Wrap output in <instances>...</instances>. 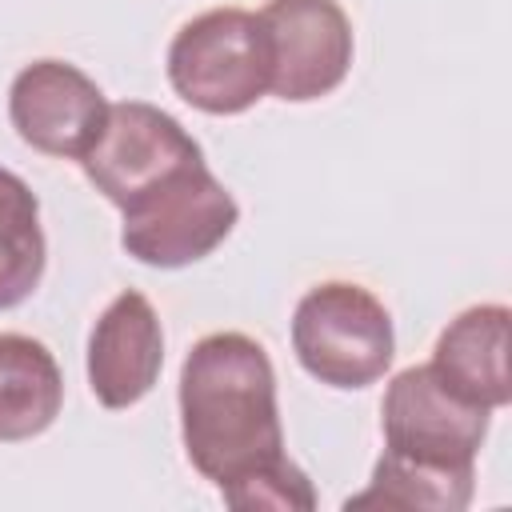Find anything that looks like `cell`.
<instances>
[{"mask_svg": "<svg viewBox=\"0 0 512 512\" xmlns=\"http://www.w3.org/2000/svg\"><path fill=\"white\" fill-rule=\"evenodd\" d=\"M180 436L188 464L232 500L288 464L276 368L248 332L200 336L180 368Z\"/></svg>", "mask_w": 512, "mask_h": 512, "instance_id": "obj_1", "label": "cell"}, {"mask_svg": "<svg viewBox=\"0 0 512 512\" xmlns=\"http://www.w3.org/2000/svg\"><path fill=\"white\" fill-rule=\"evenodd\" d=\"M292 352L300 368L328 388H368L396 356L392 316L364 284L324 280L296 300Z\"/></svg>", "mask_w": 512, "mask_h": 512, "instance_id": "obj_2", "label": "cell"}, {"mask_svg": "<svg viewBox=\"0 0 512 512\" xmlns=\"http://www.w3.org/2000/svg\"><path fill=\"white\" fill-rule=\"evenodd\" d=\"M120 216V248L132 260L148 268H188L232 236L240 204L200 160L128 200Z\"/></svg>", "mask_w": 512, "mask_h": 512, "instance_id": "obj_3", "label": "cell"}, {"mask_svg": "<svg viewBox=\"0 0 512 512\" xmlns=\"http://www.w3.org/2000/svg\"><path fill=\"white\" fill-rule=\"evenodd\" d=\"M172 92L208 112L240 116L268 92V52L256 12L212 8L180 24L164 56Z\"/></svg>", "mask_w": 512, "mask_h": 512, "instance_id": "obj_4", "label": "cell"}, {"mask_svg": "<svg viewBox=\"0 0 512 512\" xmlns=\"http://www.w3.org/2000/svg\"><path fill=\"white\" fill-rule=\"evenodd\" d=\"M268 92L308 104L336 92L352 68V20L336 0H268L260 12Z\"/></svg>", "mask_w": 512, "mask_h": 512, "instance_id": "obj_5", "label": "cell"}, {"mask_svg": "<svg viewBox=\"0 0 512 512\" xmlns=\"http://www.w3.org/2000/svg\"><path fill=\"white\" fill-rule=\"evenodd\" d=\"M200 160L204 148L172 112L144 100H120L108 104L104 128L92 140V148L80 156V168L108 204L124 208L152 184Z\"/></svg>", "mask_w": 512, "mask_h": 512, "instance_id": "obj_6", "label": "cell"}, {"mask_svg": "<svg viewBox=\"0 0 512 512\" xmlns=\"http://www.w3.org/2000/svg\"><path fill=\"white\" fill-rule=\"evenodd\" d=\"M488 416V408L456 396L432 372V364H412L384 388V448L412 460L476 468V452L488 436Z\"/></svg>", "mask_w": 512, "mask_h": 512, "instance_id": "obj_7", "label": "cell"}, {"mask_svg": "<svg viewBox=\"0 0 512 512\" xmlns=\"http://www.w3.org/2000/svg\"><path fill=\"white\" fill-rule=\"evenodd\" d=\"M108 100L100 84L68 60H32L8 88V120L16 136L60 160H80L100 136Z\"/></svg>", "mask_w": 512, "mask_h": 512, "instance_id": "obj_8", "label": "cell"}, {"mask_svg": "<svg viewBox=\"0 0 512 512\" xmlns=\"http://www.w3.org/2000/svg\"><path fill=\"white\" fill-rule=\"evenodd\" d=\"M164 368V328L152 300L136 288L120 292L88 336V384L92 396L120 412L140 404Z\"/></svg>", "mask_w": 512, "mask_h": 512, "instance_id": "obj_9", "label": "cell"}, {"mask_svg": "<svg viewBox=\"0 0 512 512\" xmlns=\"http://www.w3.org/2000/svg\"><path fill=\"white\" fill-rule=\"evenodd\" d=\"M508 304H472L464 308L432 348V372L464 400L496 412L512 400L508 376Z\"/></svg>", "mask_w": 512, "mask_h": 512, "instance_id": "obj_10", "label": "cell"}, {"mask_svg": "<svg viewBox=\"0 0 512 512\" xmlns=\"http://www.w3.org/2000/svg\"><path fill=\"white\" fill-rule=\"evenodd\" d=\"M60 408L64 376L56 356L24 332H0V444L48 432Z\"/></svg>", "mask_w": 512, "mask_h": 512, "instance_id": "obj_11", "label": "cell"}, {"mask_svg": "<svg viewBox=\"0 0 512 512\" xmlns=\"http://www.w3.org/2000/svg\"><path fill=\"white\" fill-rule=\"evenodd\" d=\"M476 492V468L460 464H432L412 460L396 452H380L372 480L364 492L348 496L344 508H436V512H460L472 504Z\"/></svg>", "mask_w": 512, "mask_h": 512, "instance_id": "obj_12", "label": "cell"}, {"mask_svg": "<svg viewBox=\"0 0 512 512\" xmlns=\"http://www.w3.org/2000/svg\"><path fill=\"white\" fill-rule=\"evenodd\" d=\"M40 200L12 168H0V312L20 308L44 276Z\"/></svg>", "mask_w": 512, "mask_h": 512, "instance_id": "obj_13", "label": "cell"}]
</instances>
